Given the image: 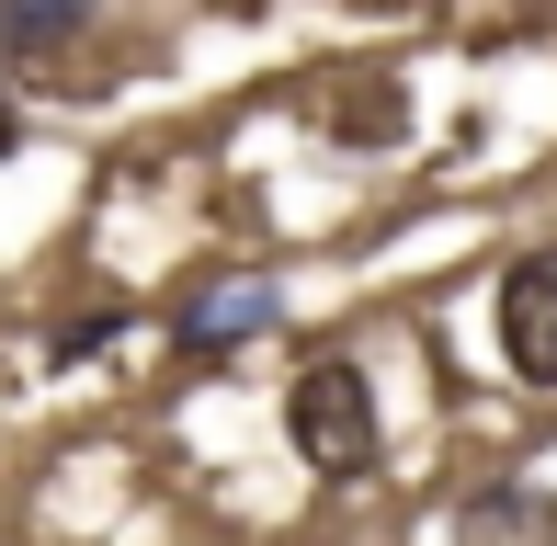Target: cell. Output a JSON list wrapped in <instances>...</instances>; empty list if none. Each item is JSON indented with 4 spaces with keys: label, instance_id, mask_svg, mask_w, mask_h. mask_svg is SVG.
I'll return each mask as SVG.
<instances>
[{
    "label": "cell",
    "instance_id": "6da1fadb",
    "mask_svg": "<svg viewBox=\"0 0 557 546\" xmlns=\"http://www.w3.org/2000/svg\"><path fill=\"white\" fill-rule=\"evenodd\" d=\"M285 444L308 456V479L319 489H364L375 467H387V410H375V376H364V353H308L285 376Z\"/></svg>",
    "mask_w": 557,
    "mask_h": 546
},
{
    "label": "cell",
    "instance_id": "7a4b0ae2",
    "mask_svg": "<svg viewBox=\"0 0 557 546\" xmlns=\"http://www.w3.org/2000/svg\"><path fill=\"white\" fill-rule=\"evenodd\" d=\"M490 342H500V364H512L523 387H546V399H557V239H535V251L500 262V285H490Z\"/></svg>",
    "mask_w": 557,
    "mask_h": 546
},
{
    "label": "cell",
    "instance_id": "3957f363",
    "mask_svg": "<svg viewBox=\"0 0 557 546\" xmlns=\"http://www.w3.org/2000/svg\"><path fill=\"white\" fill-rule=\"evenodd\" d=\"M296 114H308V137L352 148V160H387V148L410 137V80H398V69H331V80L296 91Z\"/></svg>",
    "mask_w": 557,
    "mask_h": 546
},
{
    "label": "cell",
    "instance_id": "277c9868",
    "mask_svg": "<svg viewBox=\"0 0 557 546\" xmlns=\"http://www.w3.org/2000/svg\"><path fill=\"white\" fill-rule=\"evenodd\" d=\"M273 319H285L273 273H194L183 308H171V331H183V353H194V364H216V353H239V342H262Z\"/></svg>",
    "mask_w": 557,
    "mask_h": 546
},
{
    "label": "cell",
    "instance_id": "5b68a950",
    "mask_svg": "<svg viewBox=\"0 0 557 546\" xmlns=\"http://www.w3.org/2000/svg\"><path fill=\"white\" fill-rule=\"evenodd\" d=\"M103 23V0H0V69L35 80V69H69Z\"/></svg>",
    "mask_w": 557,
    "mask_h": 546
},
{
    "label": "cell",
    "instance_id": "8992f818",
    "mask_svg": "<svg viewBox=\"0 0 557 546\" xmlns=\"http://www.w3.org/2000/svg\"><path fill=\"white\" fill-rule=\"evenodd\" d=\"M444 546H557V501L523 479H490L444 512Z\"/></svg>",
    "mask_w": 557,
    "mask_h": 546
},
{
    "label": "cell",
    "instance_id": "52a82bcc",
    "mask_svg": "<svg viewBox=\"0 0 557 546\" xmlns=\"http://www.w3.org/2000/svg\"><path fill=\"white\" fill-rule=\"evenodd\" d=\"M125 319H137V308H125V285H91V296H69V308H58L46 353H58V364H81L91 342H114V331H125Z\"/></svg>",
    "mask_w": 557,
    "mask_h": 546
},
{
    "label": "cell",
    "instance_id": "ba28073f",
    "mask_svg": "<svg viewBox=\"0 0 557 546\" xmlns=\"http://www.w3.org/2000/svg\"><path fill=\"white\" fill-rule=\"evenodd\" d=\"M23 148V91H12V69H0V160Z\"/></svg>",
    "mask_w": 557,
    "mask_h": 546
}]
</instances>
